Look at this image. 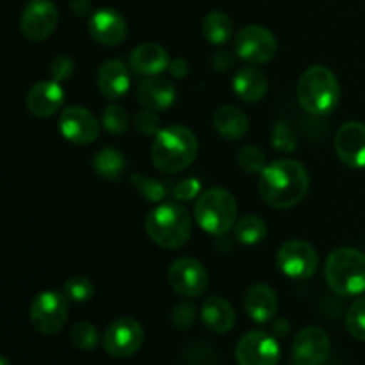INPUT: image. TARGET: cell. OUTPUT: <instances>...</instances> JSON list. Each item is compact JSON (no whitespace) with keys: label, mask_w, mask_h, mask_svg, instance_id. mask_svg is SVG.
<instances>
[{"label":"cell","mask_w":365,"mask_h":365,"mask_svg":"<svg viewBox=\"0 0 365 365\" xmlns=\"http://www.w3.org/2000/svg\"><path fill=\"white\" fill-rule=\"evenodd\" d=\"M310 178L298 160L280 159L267 164L259 178V192L273 209H291L309 192Z\"/></svg>","instance_id":"cell-1"},{"label":"cell","mask_w":365,"mask_h":365,"mask_svg":"<svg viewBox=\"0 0 365 365\" xmlns=\"http://www.w3.org/2000/svg\"><path fill=\"white\" fill-rule=\"evenodd\" d=\"M198 153V139L182 125L160 128L152 145V163L163 173H180Z\"/></svg>","instance_id":"cell-2"},{"label":"cell","mask_w":365,"mask_h":365,"mask_svg":"<svg viewBox=\"0 0 365 365\" xmlns=\"http://www.w3.org/2000/svg\"><path fill=\"white\" fill-rule=\"evenodd\" d=\"M298 102L303 109L314 116H327L337 109L341 102V86L334 71L327 66L307 68L296 86Z\"/></svg>","instance_id":"cell-3"},{"label":"cell","mask_w":365,"mask_h":365,"mask_svg":"<svg viewBox=\"0 0 365 365\" xmlns=\"http://www.w3.org/2000/svg\"><path fill=\"white\" fill-rule=\"evenodd\" d=\"M324 278L339 296H360L365 292V253L355 248H337L324 264Z\"/></svg>","instance_id":"cell-4"},{"label":"cell","mask_w":365,"mask_h":365,"mask_svg":"<svg viewBox=\"0 0 365 365\" xmlns=\"http://www.w3.org/2000/svg\"><path fill=\"white\" fill-rule=\"evenodd\" d=\"M146 234L160 248H182L191 237V216L178 203L157 205L146 216Z\"/></svg>","instance_id":"cell-5"},{"label":"cell","mask_w":365,"mask_h":365,"mask_svg":"<svg viewBox=\"0 0 365 365\" xmlns=\"http://www.w3.org/2000/svg\"><path fill=\"white\" fill-rule=\"evenodd\" d=\"M195 220L207 234H227L237 220V202L234 195L221 187L207 189L195 205Z\"/></svg>","instance_id":"cell-6"},{"label":"cell","mask_w":365,"mask_h":365,"mask_svg":"<svg viewBox=\"0 0 365 365\" xmlns=\"http://www.w3.org/2000/svg\"><path fill=\"white\" fill-rule=\"evenodd\" d=\"M68 314H70L68 296L57 291H43L36 294L29 310L32 327L43 335L59 334L66 324Z\"/></svg>","instance_id":"cell-7"},{"label":"cell","mask_w":365,"mask_h":365,"mask_svg":"<svg viewBox=\"0 0 365 365\" xmlns=\"http://www.w3.org/2000/svg\"><path fill=\"white\" fill-rule=\"evenodd\" d=\"M145 330L132 317H120L107 327L103 334V349L114 359H130L141 349Z\"/></svg>","instance_id":"cell-8"},{"label":"cell","mask_w":365,"mask_h":365,"mask_svg":"<svg viewBox=\"0 0 365 365\" xmlns=\"http://www.w3.org/2000/svg\"><path fill=\"white\" fill-rule=\"evenodd\" d=\"M235 53L246 63L264 64L277 56V38L262 25H248L235 36Z\"/></svg>","instance_id":"cell-9"},{"label":"cell","mask_w":365,"mask_h":365,"mask_svg":"<svg viewBox=\"0 0 365 365\" xmlns=\"http://www.w3.org/2000/svg\"><path fill=\"white\" fill-rule=\"evenodd\" d=\"M277 264L285 277L307 280L317 269V253L312 245L299 239L284 242L277 252Z\"/></svg>","instance_id":"cell-10"},{"label":"cell","mask_w":365,"mask_h":365,"mask_svg":"<svg viewBox=\"0 0 365 365\" xmlns=\"http://www.w3.org/2000/svg\"><path fill=\"white\" fill-rule=\"evenodd\" d=\"M168 282L177 294L198 298L209 287V273L200 260L182 257L170 266Z\"/></svg>","instance_id":"cell-11"},{"label":"cell","mask_w":365,"mask_h":365,"mask_svg":"<svg viewBox=\"0 0 365 365\" xmlns=\"http://www.w3.org/2000/svg\"><path fill=\"white\" fill-rule=\"evenodd\" d=\"M235 360L239 365H278L280 346L267 331L253 330L242 335L235 348Z\"/></svg>","instance_id":"cell-12"},{"label":"cell","mask_w":365,"mask_h":365,"mask_svg":"<svg viewBox=\"0 0 365 365\" xmlns=\"http://www.w3.org/2000/svg\"><path fill=\"white\" fill-rule=\"evenodd\" d=\"M59 13L52 0H29L21 13V32L31 41H45L56 31Z\"/></svg>","instance_id":"cell-13"},{"label":"cell","mask_w":365,"mask_h":365,"mask_svg":"<svg viewBox=\"0 0 365 365\" xmlns=\"http://www.w3.org/2000/svg\"><path fill=\"white\" fill-rule=\"evenodd\" d=\"M59 130L70 143L91 145L100 134V121L89 109L73 106L61 113Z\"/></svg>","instance_id":"cell-14"},{"label":"cell","mask_w":365,"mask_h":365,"mask_svg":"<svg viewBox=\"0 0 365 365\" xmlns=\"http://www.w3.org/2000/svg\"><path fill=\"white\" fill-rule=\"evenodd\" d=\"M330 356V337L319 327H307L292 341L296 365H323Z\"/></svg>","instance_id":"cell-15"},{"label":"cell","mask_w":365,"mask_h":365,"mask_svg":"<svg viewBox=\"0 0 365 365\" xmlns=\"http://www.w3.org/2000/svg\"><path fill=\"white\" fill-rule=\"evenodd\" d=\"M337 157L353 170L365 168V125L360 121H348L335 134Z\"/></svg>","instance_id":"cell-16"},{"label":"cell","mask_w":365,"mask_h":365,"mask_svg":"<svg viewBox=\"0 0 365 365\" xmlns=\"http://www.w3.org/2000/svg\"><path fill=\"white\" fill-rule=\"evenodd\" d=\"M89 34L96 43L103 46H118L127 38V21L110 7H102L89 16Z\"/></svg>","instance_id":"cell-17"},{"label":"cell","mask_w":365,"mask_h":365,"mask_svg":"<svg viewBox=\"0 0 365 365\" xmlns=\"http://www.w3.org/2000/svg\"><path fill=\"white\" fill-rule=\"evenodd\" d=\"M64 91L57 81L36 82L27 93V109L36 118H50L63 107Z\"/></svg>","instance_id":"cell-18"},{"label":"cell","mask_w":365,"mask_h":365,"mask_svg":"<svg viewBox=\"0 0 365 365\" xmlns=\"http://www.w3.org/2000/svg\"><path fill=\"white\" fill-rule=\"evenodd\" d=\"M96 88L106 98L118 100L130 89V75L127 66L118 59H109L96 71Z\"/></svg>","instance_id":"cell-19"},{"label":"cell","mask_w":365,"mask_h":365,"mask_svg":"<svg viewBox=\"0 0 365 365\" xmlns=\"http://www.w3.org/2000/svg\"><path fill=\"white\" fill-rule=\"evenodd\" d=\"M175 96H177L175 86L168 78L159 77V75L145 78L138 86V102L145 109L155 110V113L166 110L168 107L173 106Z\"/></svg>","instance_id":"cell-20"},{"label":"cell","mask_w":365,"mask_h":365,"mask_svg":"<svg viewBox=\"0 0 365 365\" xmlns=\"http://www.w3.org/2000/svg\"><path fill=\"white\" fill-rule=\"evenodd\" d=\"M245 309L250 319L266 324L274 317L278 310L277 292L266 284H255L246 291Z\"/></svg>","instance_id":"cell-21"},{"label":"cell","mask_w":365,"mask_h":365,"mask_svg":"<svg viewBox=\"0 0 365 365\" xmlns=\"http://www.w3.org/2000/svg\"><path fill=\"white\" fill-rule=\"evenodd\" d=\"M130 68L134 73L145 77H155L170 68V56L157 43H143L130 53Z\"/></svg>","instance_id":"cell-22"},{"label":"cell","mask_w":365,"mask_h":365,"mask_svg":"<svg viewBox=\"0 0 365 365\" xmlns=\"http://www.w3.org/2000/svg\"><path fill=\"white\" fill-rule=\"evenodd\" d=\"M202 321L214 334H227L235 324V312L227 299L220 296L207 298L202 305Z\"/></svg>","instance_id":"cell-23"},{"label":"cell","mask_w":365,"mask_h":365,"mask_svg":"<svg viewBox=\"0 0 365 365\" xmlns=\"http://www.w3.org/2000/svg\"><path fill=\"white\" fill-rule=\"evenodd\" d=\"M267 88H269V84H267L266 75L257 68H242L234 77L235 95L246 103L260 102L266 96Z\"/></svg>","instance_id":"cell-24"},{"label":"cell","mask_w":365,"mask_h":365,"mask_svg":"<svg viewBox=\"0 0 365 365\" xmlns=\"http://www.w3.org/2000/svg\"><path fill=\"white\" fill-rule=\"evenodd\" d=\"M212 123L214 128L220 132V135H223L225 139H230V141H237V139L245 138L250 128V121L246 114L235 106L220 107L214 114Z\"/></svg>","instance_id":"cell-25"},{"label":"cell","mask_w":365,"mask_h":365,"mask_svg":"<svg viewBox=\"0 0 365 365\" xmlns=\"http://www.w3.org/2000/svg\"><path fill=\"white\" fill-rule=\"evenodd\" d=\"M93 168L102 178L116 182L120 180L125 171V159L118 150L103 148L93 159Z\"/></svg>","instance_id":"cell-26"},{"label":"cell","mask_w":365,"mask_h":365,"mask_svg":"<svg viewBox=\"0 0 365 365\" xmlns=\"http://www.w3.org/2000/svg\"><path fill=\"white\" fill-rule=\"evenodd\" d=\"M203 34L210 45H223L232 36V20L221 11H210L203 18Z\"/></svg>","instance_id":"cell-27"},{"label":"cell","mask_w":365,"mask_h":365,"mask_svg":"<svg viewBox=\"0 0 365 365\" xmlns=\"http://www.w3.org/2000/svg\"><path fill=\"white\" fill-rule=\"evenodd\" d=\"M267 227L262 217L259 216H245L235 223V237L242 245H259L266 239Z\"/></svg>","instance_id":"cell-28"},{"label":"cell","mask_w":365,"mask_h":365,"mask_svg":"<svg viewBox=\"0 0 365 365\" xmlns=\"http://www.w3.org/2000/svg\"><path fill=\"white\" fill-rule=\"evenodd\" d=\"M70 341L81 351H93L98 346L100 335L95 324L88 323V321H82V323H77L71 328Z\"/></svg>","instance_id":"cell-29"},{"label":"cell","mask_w":365,"mask_h":365,"mask_svg":"<svg viewBox=\"0 0 365 365\" xmlns=\"http://www.w3.org/2000/svg\"><path fill=\"white\" fill-rule=\"evenodd\" d=\"M132 185L135 187V191L146 198L148 202L159 203L166 198L168 195V187L159 180H153L150 177H143V175H132L130 177Z\"/></svg>","instance_id":"cell-30"},{"label":"cell","mask_w":365,"mask_h":365,"mask_svg":"<svg viewBox=\"0 0 365 365\" xmlns=\"http://www.w3.org/2000/svg\"><path fill=\"white\" fill-rule=\"evenodd\" d=\"M102 125L109 134H114V135L125 134L128 128L127 110H125L121 106L113 103V106H109L106 110H103Z\"/></svg>","instance_id":"cell-31"},{"label":"cell","mask_w":365,"mask_h":365,"mask_svg":"<svg viewBox=\"0 0 365 365\" xmlns=\"http://www.w3.org/2000/svg\"><path fill=\"white\" fill-rule=\"evenodd\" d=\"M346 328L351 337L365 341V296L356 299L349 307L348 314H346Z\"/></svg>","instance_id":"cell-32"},{"label":"cell","mask_w":365,"mask_h":365,"mask_svg":"<svg viewBox=\"0 0 365 365\" xmlns=\"http://www.w3.org/2000/svg\"><path fill=\"white\" fill-rule=\"evenodd\" d=\"M237 163L246 173H262V170L266 168V155L257 146H242L239 150Z\"/></svg>","instance_id":"cell-33"},{"label":"cell","mask_w":365,"mask_h":365,"mask_svg":"<svg viewBox=\"0 0 365 365\" xmlns=\"http://www.w3.org/2000/svg\"><path fill=\"white\" fill-rule=\"evenodd\" d=\"M93 292H95V287H93L91 280L86 277L70 278V280L64 284V294H66L68 299H71V302H89V299L93 298Z\"/></svg>","instance_id":"cell-34"},{"label":"cell","mask_w":365,"mask_h":365,"mask_svg":"<svg viewBox=\"0 0 365 365\" xmlns=\"http://www.w3.org/2000/svg\"><path fill=\"white\" fill-rule=\"evenodd\" d=\"M296 145H298V143H296V134H294V130H292L291 125L284 120L277 121V125H274V128H273L274 150L289 153V152H294Z\"/></svg>","instance_id":"cell-35"},{"label":"cell","mask_w":365,"mask_h":365,"mask_svg":"<svg viewBox=\"0 0 365 365\" xmlns=\"http://www.w3.org/2000/svg\"><path fill=\"white\" fill-rule=\"evenodd\" d=\"M134 128L143 135H157L160 132V120L155 110H139L134 116Z\"/></svg>","instance_id":"cell-36"},{"label":"cell","mask_w":365,"mask_h":365,"mask_svg":"<svg viewBox=\"0 0 365 365\" xmlns=\"http://www.w3.org/2000/svg\"><path fill=\"white\" fill-rule=\"evenodd\" d=\"M48 71L52 75V81H68L75 71V61L70 56H66V53H59V56H56L50 61Z\"/></svg>","instance_id":"cell-37"},{"label":"cell","mask_w":365,"mask_h":365,"mask_svg":"<svg viewBox=\"0 0 365 365\" xmlns=\"http://www.w3.org/2000/svg\"><path fill=\"white\" fill-rule=\"evenodd\" d=\"M195 316L196 310L191 303H178L173 309V312H171V319H173L175 327L178 330H185V328L191 327L192 321H195Z\"/></svg>","instance_id":"cell-38"},{"label":"cell","mask_w":365,"mask_h":365,"mask_svg":"<svg viewBox=\"0 0 365 365\" xmlns=\"http://www.w3.org/2000/svg\"><path fill=\"white\" fill-rule=\"evenodd\" d=\"M200 180L196 178H185V180H180L177 185L173 187V196L180 202H189V200H195L196 196L200 195Z\"/></svg>","instance_id":"cell-39"},{"label":"cell","mask_w":365,"mask_h":365,"mask_svg":"<svg viewBox=\"0 0 365 365\" xmlns=\"http://www.w3.org/2000/svg\"><path fill=\"white\" fill-rule=\"evenodd\" d=\"M234 64H235L234 56H232V53H228V52L216 53V56H214V59H212V66L216 68L217 71L232 70V68H234Z\"/></svg>","instance_id":"cell-40"},{"label":"cell","mask_w":365,"mask_h":365,"mask_svg":"<svg viewBox=\"0 0 365 365\" xmlns=\"http://www.w3.org/2000/svg\"><path fill=\"white\" fill-rule=\"evenodd\" d=\"M170 71H171V75H173V77L184 78L185 75H187V71H189V64L185 63L184 59H173L170 63Z\"/></svg>","instance_id":"cell-41"},{"label":"cell","mask_w":365,"mask_h":365,"mask_svg":"<svg viewBox=\"0 0 365 365\" xmlns=\"http://www.w3.org/2000/svg\"><path fill=\"white\" fill-rule=\"evenodd\" d=\"M70 7L77 16H88L91 13V2L89 0H71Z\"/></svg>","instance_id":"cell-42"},{"label":"cell","mask_w":365,"mask_h":365,"mask_svg":"<svg viewBox=\"0 0 365 365\" xmlns=\"http://www.w3.org/2000/svg\"><path fill=\"white\" fill-rule=\"evenodd\" d=\"M289 321L285 319H278L273 323V334L277 335V337H285V335L289 334Z\"/></svg>","instance_id":"cell-43"},{"label":"cell","mask_w":365,"mask_h":365,"mask_svg":"<svg viewBox=\"0 0 365 365\" xmlns=\"http://www.w3.org/2000/svg\"><path fill=\"white\" fill-rule=\"evenodd\" d=\"M0 365H11L9 360L6 359V356H0Z\"/></svg>","instance_id":"cell-44"}]
</instances>
